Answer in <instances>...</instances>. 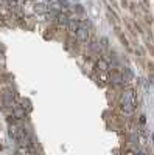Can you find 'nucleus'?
Instances as JSON below:
<instances>
[{"label":"nucleus","instance_id":"4","mask_svg":"<svg viewBox=\"0 0 154 155\" xmlns=\"http://www.w3.org/2000/svg\"><path fill=\"white\" fill-rule=\"evenodd\" d=\"M137 155H148L145 150H140V152H137Z\"/></svg>","mask_w":154,"mask_h":155},{"label":"nucleus","instance_id":"1","mask_svg":"<svg viewBox=\"0 0 154 155\" xmlns=\"http://www.w3.org/2000/svg\"><path fill=\"white\" fill-rule=\"evenodd\" d=\"M123 104H135V98L132 90H126L123 93Z\"/></svg>","mask_w":154,"mask_h":155},{"label":"nucleus","instance_id":"3","mask_svg":"<svg viewBox=\"0 0 154 155\" xmlns=\"http://www.w3.org/2000/svg\"><path fill=\"white\" fill-rule=\"evenodd\" d=\"M123 113L126 116H131L134 113V104H123Z\"/></svg>","mask_w":154,"mask_h":155},{"label":"nucleus","instance_id":"2","mask_svg":"<svg viewBox=\"0 0 154 155\" xmlns=\"http://www.w3.org/2000/svg\"><path fill=\"white\" fill-rule=\"evenodd\" d=\"M76 34H78L80 41H83V42L87 41V36H89V34H87V28H86V27H80L78 31H76Z\"/></svg>","mask_w":154,"mask_h":155}]
</instances>
